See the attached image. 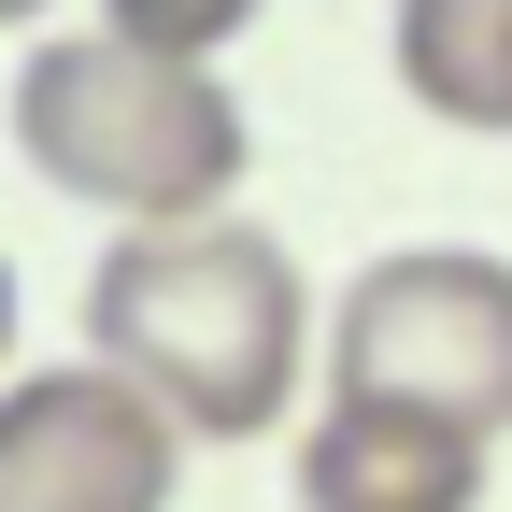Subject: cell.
<instances>
[{
	"label": "cell",
	"mask_w": 512,
	"mask_h": 512,
	"mask_svg": "<svg viewBox=\"0 0 512 512\" xmlns=\"http://www.w3.org/2000/svg\"><path fill=\"white\" fill-rule=\"evenodd\" d=\"M86 356L185 427V441H271L299 413L313 356V285L271 228L200 214V228H114L86 271Z\"/></svg>",
	"instance_id": "6da1fadb"
},
{
	"label": "cell",
	"mask_w": 512,
	"mask_h": 512,
	"mask_svg": "<svg viewBox=\"0 0 512 512\" xmlns=\"http://www.w3.org/2000/svg\"><path fill=\"white\" fill-rule=\"evenodd\" d=\"M15 157L57 200H100L114 228H200L228 214L256 128L214 86V57H171L128 15H86L15 57Z\"/></svg>",
	"instance_id": "7a4b0ae2"
},
{
	"label": "cell",
	"mask_w": 512,
	"mask_h": 512,
	"mask_svg": "<svg viewBox=\"0 0 512 512\" xmlns=\"http://www.w3.org/2000/svg\"><path fill=\"white\" fill-rule=\"evenodd\" d=\"M328 399H384L456 441H512V256H484V242L370 256L328 313Z\"/></svg>",
	"instance_id": "3957f363"
},
{
	"label": "cell",
	"mask_w": 512,
	"mask_h": 512,
	"mask_svg": "<svg viewBox=\"0 0 512 512\" xmlns=\"http://www.w3.org/2000/svg\"><path fill=\"white\" fill-rule=\"evenodd\" d=\"M171 484H185V427L100 356L0 384V512H171Z\"/></svg>",
	"instance_id": "277c9868"
},
{
	"label": "cell",
	"mask_w": 512,
	"mask_h": 512,
	"mask_svg": "<svg viewBox=\"0 0 512 512\" xmlns=\"http://www.w3.org/2000/svg\"><path fill=\"white\" fill-rule=\"evenodd\" d=\"M484 441L384 413V399H313L299 413V512H470Z\"/></svg>",
	"instance_id": "5b68a950"
},
{
	"label": "cell",
	"mask_w": 512,
	"mask_h": 512,
	"mask_svg": "<svg viewBox=\"0 0 512 512\" xmlns=\"http://www.w3.org/2000/svg\"><path fill=\"white\" fill-rule=\"evenodd\" d=\"M384 57H399L413 114L512 143V0H399L384 15Z\"/></svg>",
	"instance_id": "8992f818"
},
{
	"label": "cell",
	"mask_w": 512,
	"mask_h": 512,
	"mask_svg": "<svg viewBox=\"0 0 512 512\" xmlns=\"http://www.w3.org/2000/svg\"><path fill=\"white\" fill-rule=\"evenodd\" d=\"M128 29H143V43H171V57H214L242 15H157V0H128Z\"/></svg>",
	"instance_id": "52a82bcc"
},
{
	"label": "cell",
	"mask_w": 512,
	"mask_h": 512,
	"mask_svg": "<svg viewBox=\"0 0 512 512\" xmlns=\"http://www.w3.org/2000/svg\"><path fill=\"white\" fill-rule=\"evenodd\" d=\"M0 356H15V271H0Z\"/></svg>",
	"instance_id": "ba28073f"
}]
</instances>
